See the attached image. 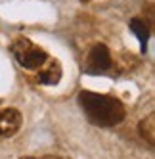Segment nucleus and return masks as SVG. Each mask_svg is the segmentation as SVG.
Listing matches in <instances>:
<instances>
[{"label": "nucleus", "instance_id": "nucleus-1", "mask_svg": "<svg viewBox=\"0 0 155 159\" xmlns=\"http://www.w3.org/2000/svg\"><path fill=\"white\" fill-rule=\"evenodd\" d=\"M79 104L88 121L98 127H115L125 119V106L113 96L82 90L79 94Z\"/></svg>", "mask_w": 155, "mask_h": 159}, {"label": "nucleus", "instance_id": "nucleus-2", "mask_svg": "<svg viewBox=\"0 0 155 159\" xmlns=\"http://www.w3.org/2000/svg\"><path fill=\"white\" fill-rule=\"evenodd\" d=\"M12 52L16 56V60L19 61V65H23L25 69H38L46 61V52L40 46H37L35 42H31L29 39H17L12 44Z\"/></svg>", "mask_w": 155, "mask_h": 159}, {"label": "nucleus", "instance_id": "nucleus-3", "mask_svg": "<svg viewBox=\"0 0 155 159\" xmlns=\"http://www.w3.org/2000/svg\"><path fill=\"white\" fill-rule=\"evenodd\" d=\"M111 67V52L105 44H96L88 52L86 58V69L90 73H104Z\"/></svg>", "mask_w": 155, "mask_h": 159}, {"label": "nucleus", "instance_id": "nucleus-4", "mask_svg": "<svg viewBox=\"0 0 155 159\" xmlns=\"http://www.w3.org/2000/svg\"><path fill=\"white\" fill-rule=\"evenodd\" d=\"M21 127V113L14 107L0 109V140L14 136Z\"/></svg>", "mask_w": 155, "mask_h": 159}, {"label": "nucleus", "instance_id": "nucleus-5", "mask_svg": "<svg viewBox=\"0 0 155 159\" xmlns=\"http://www.w3.org/2000/svg\"><path fill=\"white\" fill-rule=\"evenodd\" d=\"M61 79V67L58 61H50L48 67H44V69L38 71V77L37 81L40 84H58Z\"/></svg>", "mask_w": 155, "mask_h": 159}, {"label": "nucleus", "instance_id": "nucleus-6", "mask_svg": "<svg viewBox=\"0 0 155 159\" xmlns=\"http://www.w3.org/2000/svg\"><path fill=\"white\" fill-rule=\"evenodd\" d=\"M140 134L144 136V140L149 146H153V142H155V115L153 113L140 123Z\"/></svg>", "mask_w": 155, "mask_h": 159}, {"label": "nucleus", "instance_id": "nucleus-7", "mask_svg": "<svg viewBox=\"0 0 155 159\" xmlns=\"http://www.w3.org/2000/svg\"><path fill=\"white\" fill-rule=\"evenodd\" d=\"M130 31L134 33V35L138 37V40H140V44H142V50H146V44H148V25H146V21L144 19H132L130 21Z\"/></svg>", "mask_w": 155, "mask_h": 159}, {"label": "nucleus", "instance_id": "nucleus-8", "mask_svg": "<svg viewBox=\"0 0 155 159\" xmlns=\"http://www.w3.org/2000/svg\"><path fill=\"white\" fill-rule=\"evenodd\" d=\"M23 159H61V157H54V155H44V157H23Z\"/></svg>", "mask_w": 155, "mask_h": 159}, {"label": "nucleus", "instance_id": "nucleus-9", "mask_svg": "<svg viewBox=\"0 0 155 159\" xmlns=\"http://www.w3.org/2000/svg\"><path fill=\"white\" fill-rule=\"evenodd\" d=\"M82 2H86V0H82Z\"/></svg>", "mask_w": 155, "mask_h": 159}]
</instances>
